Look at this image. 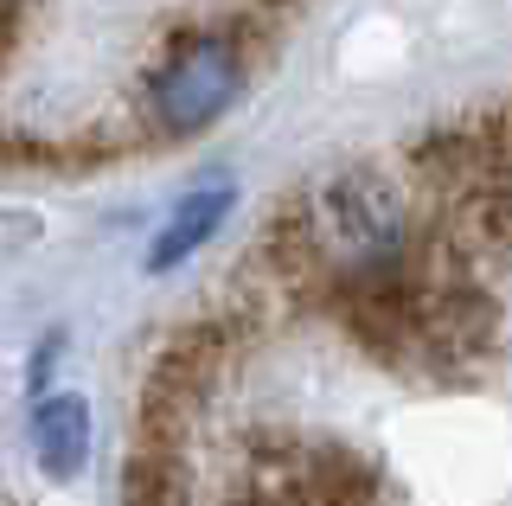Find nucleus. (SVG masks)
<instances>
[{"mask_svg": "<svg viewBox=\"0 0 512 506\" xmlns=\"http://www.w3.org/2000/svg\"><path fill=\"white\" fill-rule=\"evenodd\" d=\"M224 212H231V186H199V193H186L180 205L167 212V225L154 231V244H148V270L160 276V270H173V263H186L192 250H205L218 237V225H224Z\"/></svg>", "mask_w": 512, "mask_h": 506, "instance_id": "423d86ee", "label": "nucleus"}, {"mask_svg": "<svg viewBox=\"0 0 512 506\" xmlns=\"http://www.w3.org/2000/svg\"><path fill=\"white\" fill-rule=\"evenodd\" d=\"M231 506H384V494L372 462L340 449V442L269 436L256 442L250 474Z\"/></svg>", "mask_w": 512, "mask_h": 506, "instance_id": "7ed1b4c3", "label": "nucleus"}, {"mask_svg": "<svg viewBox=\"0 0 512 506\" xmlns=\"http://www.w3.org/2000/svg\"><path fill=\"white\" fill-rule=\"evenodd\" d=\"M13 33H20V0H0V65L13 52Z\"/></svg>", "mask_w": 512, "mask_h": 506, "instance_id": "6e6552de", "label": "nucleus"}, {"mask_svg": "<svg viewBox=\"0 0 512 506\" xmlns=\"http://www.w3.org/2000/svg\"><path fill=\"white\" fill-rule=\"evenodd\" d=\"M231 353H237V340L218 314L173 327L167 346L148 366V385H141V442H180V430L192 423V410L205 404V391L218 385Z\"/></svg>", "mask_w": 512, "mask_h": 506, "instance_id": "20e7f679", "label": "nucleus"}, {"mask_svg": "<svg viewBox=\"0 0 512 506\" xmlns=\"http://www.w3.org/2000/svg\"><path fill=\"white\" fill-rule=\"evenodd\" d=\"M122 506H192V481L173 442H141L122 462Z\"/></svg>", "mask_w": 512, "mask_h": 506, "instance_id": "0eeeda50", "label": "nucleus"}, {"mask_svg": "<svg viewBox=\"0 0 512 506\" xmlns=\"http://www.w3.org/2000/svg\"><path fill=\"white\" fill-rule=\"evenodd\" d=\"M295 205H301V225H308V244L320 257V276H327V295L352 276L397 270L416 250L410 193L372 161L327 173V180L308 186Z\"/></svg>", "mask_w": 512, "mask_h": 506, "instance_id": "f257e3e1", "label": "nucleus"}, {"mask_svg": "<svg viewBox=\"0 0 512 506\" xmlns=\"http://www.w3.org/2000/svg\"><path fill=\"white\" fill-rule=\"evenodd\" d=\"M32 455L52 481H71L90 462V404L77 391H58L32 410Z\"/></svg>", "mask_w": 512, "mask_h": 506, "instance_id": "39448f33", "label": "nucleus"}, {"mask_svg": "<svg viewBox=\"0 0 512 506\" xmlns=\"http://www.w3.org/2000/svg\"><path fill=\"white\" fill-rule=\"evenodd\" d=\"M244 77H250V52L231 26H192L148 71V90H141L148 129L167 141L205 135L224 109L244 97Z\"/></svg>", "mask_w": 512, "mask_h": 506, "instance_id": "f03ea898", "label": "nucleus"}]
</instances>
